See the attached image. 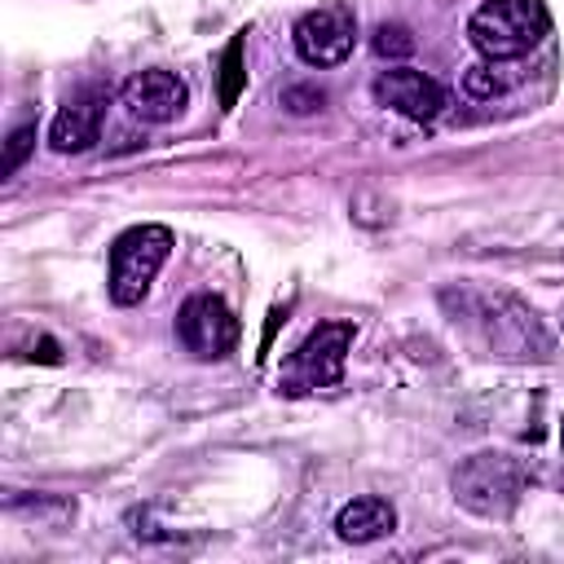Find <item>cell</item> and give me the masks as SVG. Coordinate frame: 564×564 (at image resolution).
Here are the masks:
<instances>
[{
    "label": "cell",
    "instance_id": "obj_1",
    "mask_svg": "<svg viewBox=\"0 0 564 564\" xmlns=\"http://www.w3.org/2000/svg\"><path fill=\"white\" fill-rule=\"evenodd\" d=\"M546 31L551 13L542 0H485L467 22V35L485 62H516L538 48Z\"/></svg>",
    "mask_w": 564,
    "mask_h": 564
},
{
    "label": "cell",
    "instance_id": "obj_2",
    "mask_svg": "<svg viewBox=\"0 0 564 564\" xmlns=\"http://www.w3.org/2000/svg\"><path fill=\"white\" fill-rule=\"evenodd\" d=\"M357 339L352 322H322L317 330H308V339L282 361L278 370V392L282 397H308L322 388H335L344 375V357Z\"/></svg>",
    "mask_w": 564,
    "mask_h": 564
},
{
    "label": "cell",
    "instance_id": "obj_3",
    "mask_svg": "<svg viewBox=\"0 0 564 564\" xmlns=\"http://www.w3.org/2000/svg\"><path fill=\"white\" fill-rule=\"evenodd\" d=\"M176 238L167 225H132L115 238L110 247V300L115 304H141L154 273L163 269V260L172 256Z\"/></svg>",
    "mask_w": 564,
    "mask_h": 564
},
{
    "label": "cell",
    "instance_id": "obj_4",
    "mask_svg": "<svg viewBox=\"0 0 564 564\" xmlns=\"http://www.w3.org/2000/svg\"><path fill=\"white\" fill-rule=\"evenodd\" d=\"M520 494H524V467L511 454H494V449L489 454H471L454 471V498L471 516L507 520L516 511Z\"/></svg>",
    "mask_w": 564,
    "mask_h": 564
},
{
    "label": "cell",
    "instance_id": "obj_5",
    "mask_svg": "<svg viewBox=\"0 0 564 564\" xmlns=\"http://www.w3.org/2000/svg\"><path fill=\"white\" fill-rule=\"evenodd\" d=\"M291 40L308 66H339L357 44V13L348 4H322L295 22Z\"/></svg>",
    "mask_w": 564,
    "mask_h": 564
},
{
    "label": "cell",
    "instance_id": "obj_6",
    "mask_svg": "<svg viewBox=\"0 0 564 564\" xmlns=\"http://www.w3.org/2000/svg\"><path fill=\"white\" fill-rule=\"evenodd\" d=\"M176 335L198 361H216L238 344V317L220 295H189L176 313Z\"/></svg>",
    "mask_w": 564,
    "mask_h": 564
},
{
    "label": "cell",
    "instance_id": "obj_7",
    "mask_svg": "<svg viewBox=\"0 0 564 564\" xmlns=\"http://www.w3.org/2000/svg\"><path fill=\"white\" fill-rule=\"evenodd\" d=\"M370 93H375V101H379L383 110H397V115H405V119H414V123H427V119H436V115L449 106L445 84L432 79V75H423V70H410V66L383 70V75L370 84Z\"/></svg>",
    "mask_w": 564,
    "mask_h": 564
},
{
    "label": "cell",
    "instance_id": "obj_8",
    "mask_svg": "<svg viewBox=\"0 0 564 564\" xmlns=\"http://www.w3.org/2000/svg\"><path fill=\"white\" fill-rule=\"evenodd\" d=\"M119 101H123V110H128L132 119H141V123H172V119L185 110L189 88H185L181 75L154 66V70H137V75L119 88Z\"/></svg>",
    "mask_w": 564,
    "mask_h": 564
},
{
    "label": "cell",
    "instance_id": "obj_9",
    "mask_svg": "<svg viewBox=\"0 0 564 564\" xmlns=\"http://www.w3.org/2000/svg\"><path fill=\"white\" fill-rule=\"evenodd\" d=\"M101 119H106V93H84L57 110L48 128V145L57 154H84L101 137Z\"/></svg>",
    "mask_w": 564,
    "mask_h": 564
},
{
    "label": "cell",
    "instance_id": "obj_10",
    "mask_svg": "<svg viewBox=\"0 0 564 564\" xmlns=\"http://www.w3.org/2000/svg\"><path fill=\"white\" fill-rule=\"evenodd\" d=\"M397 529V511H392V502L388 498H352V502H344L339 507V516H335V533L344 538V542H379V538H388Z\"/></svg>",
    "mask_w": 564,
    "mask_h": 564
},
{
    "label": "cell",
    "instance_id": "obj_11",
    "mask_svg": "<svg viewBox=\"0 0 564 564\" xmlns=\"http://www.w3.org/2000/svg\"><path fill=\"white\" fill-rule=\"evenodd\" d=\"M242 84H247V70H242V35H234L225 44V53H220V106L225 110H234Z\"/></svg>",
    "mask_w": 564,
    "mask_h": 564
},
{
    "label": "cell",
    "instance_id": "obj_12",
    "mask_svg": "<svg viewBox=\"0 0 564 564\" xmlns=\"http://www.w3.org/2000/svg\"><path fill=\"white\" fill-rule=\"evenodd\" d=\"M463 88H467V97L489 101V97H502L511 88V75H502L498 62H480V66H467L463 70Z\"/></svg>",
    "mask_w": 564,
    "mask_h": 564
},
{
    "label": "cell",
    "instance_id": "obj_13",
    "mask_svg": "<svg viewBox=\"0 0 564 564\" xmlns=\"http://www.w3.org/2000/svg\"><path fill=\"white\" fill-rule=\"evenodd\" d=\"M370 48H375L379 57L397 62V57H410V53H414V35H410V26H401V22H383V26H375Z\"/></svg>",
    "mask_w": 564,
    "mask_h": 564
},
{
    "label": "cell",
    "instance_id": "obj_14",
    "mask_svg": "<svg viewBox=\"0 0 564 564\" xmlns=\"http://www.w3.org/2000/svg\"><path fill=\"white\" fill-rule=\"evenodd\" d=\"M35 150V128L31 123H22L9 141H4V159H0V176H13L22 163H26V154Z\"/></svg>",
    "mask_w": 564,
    "mask_h": 564
},
{
    "label": "cell",
    "instance_id": "obj_15",
    "mask_svg": "<svg viewBox=\"0 0 564 564\" xmlns=\"http://www.w3.org/2000/svg\"><path fill=\"white\" fill-rule=\"evenodd\" d=\"M295 115H304V110H317L322 106V93L317 88H286V97H282Z\"/></svg>",
    "mask_w": 564,
    "mask_h": 564
},
{
    "label": "cell",
    "instance_id": "obj_16",
    "mask_svg": "<svg viewBox=\"0 0 564 564\" xmlns=\"http://www.w3.org/2000/svg\"><path fill=\"white\" fill-rule=\"evenodd\" d=\"M560 441H564V427H560Z\"/></svg>",
    "mask_w": 564,
    "mask_h": 564
}]
</instances>
